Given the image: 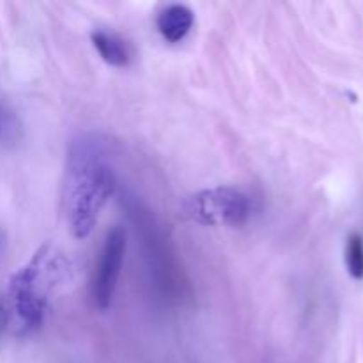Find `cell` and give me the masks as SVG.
<instances>
[{
  "label": "cell",
  "mask_w": 363,
  "mask_h": 363,
  "mask_svg": "<svg viewBox=\"0 0 363 363\" xmlns=\"http://www.w3.org/2000/svg\"><path fill=\"white\" fill-rule=\"evenodd\" d=\"M116 184L108 145L101 137L82 135L71 142L62 204L67 225L77 240H84L92 233L99 213L116 191Z\"/></svg>",
  "instance_id": "obj_1"
},
{
  "label": "cell",
  "mask_w": 363,
  "mask_h": 363,
  "mask_svg": "<svg viewBox=\"0 0 363 363\" xmlns=\"http://www.w3.org/2000/svg\"><path fill=\"white\" fill-rule=\"evenodd\" d=\"M21 137V123L16 113L0 101V145H13Z\"/></svg>",
  "instance_id": "obj_8"
},
{
  "label": "cell",
  "mask_w": 363,
  "mask_h": 363,
  "mask_svg": "<svg viewBox=\"0 0 363 363\" xmlns=\"http://www.w3.org/2000/svg\"><path fill=\"white\" fill-rule=\"evenodd\" d=\"M66 261L57 254L55 248L43 245L28 264L18 269L9 280V294L13 298L14 315L23 333L41 326L45 318L48 294L53 282L60 280Z\"/></svg>",
  "instance_id": "obj_2"
},
{
  "label": "cell",
  "mask_w": 363,
  "mask_h": 363,
  "mask_svg": "<svg viewBox=\"0 0 363 363\" xmlns=\"http://www.w3.org/2000/svg\"><path fill=\"white\" fill-rule=\"evenodd\" d=\"M124 254H126V230L121 225H116L106 233L91 282L92 301L99 311H106L112 305Z\"/></svg>",
  "instance_id": "obj_5"
},
{
  "label": "cell",
  "mask_w": 363,
  "mask_h": 363,
  "mask_svg": "<svg viewBox=\"0 0 363 363\" xmlns=\"http://www.w3.org/2000/svg\"><path fill=\"white\" fill-rule=\"evenodd\" d=\"M91 41L94 48L98 50L99 57L106 64H110V66L124 67L130 64V46H128V43L121 35L108 30H94L91 34Z\"/></svg>",
  "instance_id": "obj_7"
},
{
  "label": "cell",
  "mask_w": 363,
  "mask_h": 363,
  "mask_svg": "<svg viewBox=\"0 0 363 363\" xmlns=\"http://www.w3.org/2000/svg\"><path fill=\"white\" fill-rule=\"evenodd\" d=\"M194 11L184 4H170L160 11L156 27L162 38L169 43H179L194 27Z\"/></svg>",
  "instance_id": "obj_6"
},
{
  "label": "cell",
  "mask_w": 363,
  "mask_h": 363,
  "mask_svg": "<svg viewBox=\"0 0 363 363\" xmlns=\"http://www.w3.org/2000/svg\"><path fill=\"white\" fill-rule=\"evenodd\" d=\"M0 243H2V241H0Z\"/></svg>",
  "instance_id": "obj_10"
},
{
  "label": "cell",
  "mask_w": 363,
  "mask_h": 363,
  "mask_svg": "<svg viewBox=\"0 0 363 363\" xmlns=\"http://www.w3.org/2000/svg\"><path fill=\"white\" fill-rule=\"evenodd\" d=\"M346 266L353 279H363V238L354 233L347 238L346 243Z\"/></svg>",
  "instance_id": "obj_9"
},
{
  "label": "cell",
  "mask_w": 363,
  "mask_h": 363,
  "mask_svg": "<svg viewBox=\"0 0 363 363\" xmlns=\"http://www.w3.org/2000/svg\"><path fill=\"white\" fill-rule=\"evenodd\" d=\"M191 218L202 225L240 227L252 213L250 199L236 188L220 186L202 190L188 204Z\"/></svg>",
  "instance_id": "obj_4"
},
{
  "label": "cell",
  "mask_w": 363,
  "mask_h": 363,
  "mask_svg": "<svg viewBox=\"0 0 363 363\" xmlns=\"http://www.w3.org/2000/svg\"><path fill=\"white\" fill-rule=\"evenodd\" d=\"M126 209L131 222L135 223L137 234H140L142 245H144L145 261L149 264V272L158 282L160 289L165 293H177L179 282V269L174 266V259L170 257V250L167 247L165 238L160 233L155 218H151L147 209L140 204L135 197H126Z\"/></svg>",
  "instance_id": "obj_3"
}]
</instances>
